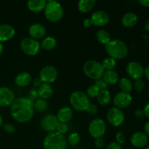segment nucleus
Instances as JSON below:
<instances>
[{
    "mask_svg": "<svg viewBox=\"0 0 149 149\" xmlns=\"http://www.w3.org/2000/svg\"><path fill=\"white\" fill-rule=\"evenodd\" d=\"M33 103H34V110L37 111L38 112L43 113L47 110L48 103L47 100L39 98L36 99L35 102H33Z\"/></svg>",
    "mask_w": 149,
    "mask_h": 149,
    "instance_id": "nucleus-30",
    "label": "nucleus"
},
{
    "mask_svg": "<svg viewBox=\"0 0 149 149\" xmlns=\"http://www.w3.org/2000/svg\"><path fill=\"white\" fill-rule=\"evenodd\" d=\"M83 26L85 28H90L93 26V23H92L91 20L90 18H86L84 19V21H83Z\"/></svg>",
    "mask_w": 149,
    "mask_h": 149,
    "instance_id": "nucleus-43",
    "label": "nucleus"
},
{
    "mask_svg": "<svg viewBox=\"0 0 149 149\" xmlns=\"http://www.w3.org/2000/svg\"><path fill=\"white\" fill-rule=\"evenodd\" d=\"M95 4V0H80L78 1L77 7L80 13H88L94 8Z\"/></svg>",
    "mask_w": 149,
    "mask_h": 149,
    "instance_id": "nucleus-25",
    "label": "nucleus"
},
{
    "mask_svg": "<svg viewBox=\"0 0 149 149\" xmlns=\"http://www.w3.org/2000/svg\"><path fill=\"white\" fill-rule=\"evenodd\" d=\"M37 93L39 98L47 100L52 97V94H53V90H52L51 84L42 83V85L38 87Z\"/></svg>",
    "mask_w": 149,
    "mask_h": 149,
    "instance_id": "nucleus-23",
    "label": "nucleus"
},
{
    "mask_svg": "<svg viewBox=\"0 0 149 149\" xmlns=\"http://www.w3.org/2000/svg\"><path fill=\"white\" fill-rule=\"evenodd\" d=\"M97 103L99 105L102 106H106L110 103L111 100V95L110 92L108 90H100L98 95L97 97Z\"/></svg>",
    "mask_w": 149,
    "mask_h": 149,
    "instance_id": "nucleus-27",
    "label": "nucleus"
},
{
    "mask_svg": "<svg viewBox=\"0 0 149 149\" xmlns=\"http://www.w3.org/2000/svg\"><path fill=\"white\" fill-rule=\"evenodd\" d=\"M148 93H149V87H148Z\"/></svg>",
    "mask_w": 149,
    "mask_h": 149,
    "instance_id": "nucleus-53",
    "label": "nucleus"
},
{
    "mask_svg": "<svg viewBox=\"0 0 149 149\" xmlns=\"http://www.w3.org/2000/svg\"><path fill=\"white\" fill-rule=\"evenodd\" d=\"M15 100V94L11 89L7 87H0V106H11Z\"/></svg>",
    "mask_w": 149,
    "mask_h": 149,
    "instance_id": "nucleus-15",
    "label": "nucleus"
},
{
    "mask_svg": "<svg viewBox=\"0 0 149 149\" xmlns=\"http://www.w3.org/2000/svg\"><path fill=\"white\" fill-rule=\"evenodd\" d=\"M108 122L113 127L121 126L125 122V113L123 111L116 107H111L106 114Z\"/></svg>",
    "mask_w": 149,
    "mask_h": 149,
    "instance_id": "nucleus-10",
    "label": "nucleus"
},
{
    "mask_svg": "<svg viewBox=\"0 0 149 149\" xmlns=\"http://www.w3.org/2000/svg\"><path fill=\"white\" fill-rule=\"evenodd\" d=\"M80 141H81V137L77 132H72L67 138V143L71 146H77L80 143Z\"/></svg>",
    "mask_w": 149,
    "mask_h": 149,
    "instance_id": "nucleus-32",
    "label": "nucleus"
},
{
    "mask_svg": "<svg viewBox=\"0 0 149 149\" xmlns=\"http://www.w3.org/2000/svg\"><path fill=\"white\" fill-rule=\"evenodd\" d=\"M103 79L106 81L108 85H113L119 81V74L114 70L111 71H105L103 76Z\"/></svg>",
    "mask_w": 149,
    "mask_h": 149,
    "instance_id": "nucleus-24",
    "label": "nucleus"
},
{
    "mask_svg": "<svg viewBox=\"0 0 149 149\" xmlns=\"http://www.w3.org/2000/svg\"><path fill=\"white\" fill-rule=\"evenodd\" d=\"M20 48L23 52L29 56H35L41 50V44L38 40L31 37H25L20 42Z\"/></svg>",
    "mask_w": 149,
    "mask_h": 149,
    "instance_id": "nucleus-7",
    "label": "nucleus"
},
{
    "mask_svg": "<svg viewBox=\"0 0 149 149\" xmlns=\"http://www.w3.org/2000/svg\"><path fill=\"white\" fill-rule=\"evenodd\" d=\"M93 26L97 27H103L109 24L110 21L109 15L103 10H97L91 15L90 17Z\"/></svg>",
    "mask_w": 149,
    "mask_h": 149,
    "instance_id": "nucleus-14",
    "label": "nucleus"
},
{
    "mask_svg": "<svg viewBox=\"0 0 149 149\" xmlns=\"http://www.w3.org/2000/svg\"><path fill=\"white\" fill-rule=\"evenodd\" d=\"M96 39L100 44L106 45L111 40L110 33L104 29H100L96 32Z\"/></svg>",
    "mask_w": 149,
    "mask_h": 149,
    "instance_id": "nucleus-28",
    "label": "nucleus"
},
{
    "mask_svg": "<svg viewBox=\"0 0 149 149\" xmlns=\"http://www.w3.org/2000/svg\"><path fill=\"white\" fill-rule=\"evenodd\" d=\"M3 50H4V47H3L2 43H0V55L2 54Z\"/></svg>",
    "mask_w": 149,
    "mask_h": 149,
    "instance_id": "nucleus-50",
    "label": "nucleus"
},
{
    "mask_svg": "<svg viewBox=\"0 0 149 149\" xmlns=\"http://www.w3.org/2000/svg\"><path fill=\"white\" fill-rule=\"evenodd\" d=\"M32 81L31 75L29 72L23 71L16 76L15 79V83L20 87H25L29 85Z\"/></svg>",
    "mask_w": 149,
    "mask_h": 149,
    "instance_id": "nucleus-22",
    "label": "nucleus"
},
{
    "mask_svg": "<svg viewBox=\"0 0 149 149\" xmlns=\"http://www.w3.org/2000/svg\"><path fill=\"white\" fill-rule=\"evenodd\" d=\"M101 64L105 71H111V70H113L115 68L116 65V60L113 59L110 57H107L103 59Z\"/></svg>",
    "mask_w": 149,
    "mask_h": 149,
    "instance_id": "nucleus-31",
    "label": "nucleus"
},
{
    "mask_svg": "<svg viewBox=\"0 0 149 149\" xmlns=\"http://www.w3.org/2000/svg\"><path fill=\"white\" fill-rule=\"evenodd\" d=\"M88 131L90 135L95 139L98 138H103L106 132V122L100 118L93 119L89 124Z\"/></svg>",
    "mask_w": 149,
    "mask_h": 149,
    "instance_id": "nucleus-8",
    "label": "nucleus"
},
{
    "mask_svg": "<svg viewBox=\"0 0 149 149\" xmlns=\"http://www.w3.org/2000/svg\"><path fill=\"white\" fill-rule=\"evenodd\" d=\"M95 145L97 148H102L105 145V141L103 138H98L95 139Z\"/></svg>",
    "mask_w": 149,
    "mask_h": 149,
    "instance_id": "nucleus-40",
    "label": "nucleus"
},
{
    "mask_svg": "<svg viewBox=\"0 0 149 149\" xmlns=\"http://www.w3.org/2000/svg\"><path fill=\"white\" fill-rule=\"evenodd\" d=\"M146 84L145 81L141 79L135 80V82L133 84V88L135 89V90L138 92H142L145 89Z\"/></svg>",
    "mask_w": 149,
    "mask_h": 149,
    "instance_id": "nucleus-35",
    "label": "nucleus"
},
{
    "mask_svg": "<svg viewBox=\"0 0 149 149\" xmlns=\"http://www.w3.org/2000/svg\"><path fill=\"white\" fill-rule=\"evenodd\" d=\"M144 132L146 134L147 136L149 137V121L144 125Z\"/></svg>",
    "mask_w": 149,
    "mask_h": 149,
    "instance_id": "nucleus-47",
    "label": "nucleus"
},
{
    "mask_svg": "<svg viewBox=\"0 0 149 149\" xmlns=\"http://www.w3.org/2000/svg\"><path fill=\"white\" fill-rule=\"evenodd\" d=\"M78 149H84V148H78Z\"/></svg>",
    "mask_w": 149,
    "mask_h": 149,
    "instance_id": "nucleus-54",
    "label": "nucleus"
},
{
    "mask_svg": "<svg viewBox=\"0 0 149 149\" xmlns=\"http://www.w3.org/2000/svg\"><path fill=\"white\" fill-rule=\"evenodd\" d=\"M3 128H4V130L9 134L14 133L15 131V127L14 125H12V124H4V125H3Z\"/></svg>",
    "mask_w": 149,
    "mask_h": 149,
    "instance_id": "nucleus-39",
    "label": "nucleus"
},
{
    "mask_svg": "<svg viewBox=\"0 0 149 149\" xmlns=\"http://www.w3.org/2000/svg\"><path fill=\"white\" fill-rule=\"evenodd\" d=\"M86 111H87V113L88 114L94 116V115L97 114V112H98V108H97V106L95 104L90 103V104L89 105L88 108L87 109Z\"/></svg>",
    "mask_w": 149,
    "mask_h": 149,
    "instance_id": "nucleus-36",
    "label": "nucleus"
},
{
    "mask_svg": "<svg viewBox=\"0 0 149 149\" xmlns=\"http://www.w3.org/2000/svg\"><path fill=\"white\" fill-rule=\"evenodd\" d=\"M69 130V127H68V124L66 123H61L59 122L57 127L56 132H59L60 134H62V135H65Z\"/></svg>",
    "mask_w": 149,
    "mask_h": 149,
    "instance_id": "nucleus-34",
    "label": "nucleus"
},
{
    "mask_svg": "<svg viewBox=\"0 0 149 149\" xmlns=\"http://www.w3.org/2000/svg\"><path fill=\"white\" fill-rule=\"evenodd\" d=\"M145 29L146 31H147L149 32V19L148 20H147L146 22L145 23Z\"/></svg>",
    "mask_w": 149,
    "mask_h": 149,
    "instance_id": "nucleus-49",
    "label": "nucleus"
},
{
    "mask_svg": "<svg viewBox=\"0 0 149 149\" xmlns=\"http://www.w3.org/2000/svg\"><path fill=\"white\" fill-rule=\"evenodd\" d=\"M105 50L109 57L114 60H122L127 57L129 49L125 42L120 39H112L105 45Z\"/></svg>",
    "mask_w": 149,
    "mask_h": 149,
    "instance_id": "nucleus-2",
    "label": "nucleus"
},
{
    "mask_svg": "<svg viewBox=\"0 0 149 149\" xmlns=\"http://www.w3.org/2000/svg\"><path fill=\"white\" fill-rule=\"evenodd\" d=\"M15 29L9 24H0V43L7 42L14 37Z\"/></svg>",
    "mask_w": 149,
    "mask_h": 149,
    "instance_id": "nucleus-18",
    "label": "nucleus"
},
{
    "mask_svg": "<svg viewBox=\"0 0 149 149\" xmlns=\"http://www.w3.org/2000/svg\"><path fill=\"white\" fill-rule=\"evenodd\" d=\"M46 4V0H29L27 2V7L32 13H39L44 12Z\"/></svg>",
    "mask_w": 149,
    "mask_h": 149,
    "instance_id": "nucleus-21",
    "label": "nucleus"
},
{
    "mask_svg": "<svg viewBox=\"0 0 149 149\" xmlns=\"http://www.w3.org/2000/svg\"><path fill=\"white\" fill-rule=\"evenodd\" d=\"M41 48L47 51H51L55 49L58 45L57 39L53 36H47L41 42Z\"/></svg>",
    "mask_w": 149,
    "mask_h": 149,
    "instance_id": "nucleus-26",
    "label": "nucleus"
},
{
    "mask_svg": "<svg viewBox=\"0 0 149 149\" xmlns=\"http://www.w3.org/2000/svg\"><path fill=\"white\" fill-rule=\"evenodd\" d=\"M43 147L45 149H67V138L56 131L49 132L44 139Z\"/></svg>",
    "mask_w": 149,
    "mask_h": 149,
    "instance_id": "nucleus-3",
    "label": "nucleus"
},
{
    "mask_svg": "<svg viewBox=\"0 0 149 149\" xmlns=\"http://www.w3.org/2000/svg\"><path fill=\"white\" fill-rule=\"evenodd\" d=\"M130 143L132 146L137 148H142L146 147L148 143V137L143 132H136L132 135Z\"/></svg>",
    "mask_w": 149,
    "mask_h": 149,
    "instance_id": "nucleus-16",
    "label": "nucleus"
},
{
    "mask_svg": "<svg viewBox=\"0 0 149 149\" xmlns=\"http://www.w3.org/2000/svg\"><path fill=\"white\" fill-rule=\"evenodd\" d=\"M134 114H135V117H137V118H143V116H145V115H144L143 110V109H136Z\"/></svg>",
    "mask_w": 149,
    "mask_h": 149,
    "instance_id": "nucleus-42",
    "label": "nucleus"
},
{
    "mask_svg": "<svg viewBox=\"0 0 149 149\" xmlns=\"http://www.w3.org/2000/svg\"><path fill=\"white\" fill-rule=\"evenodd\" d=\"M73 116H74V112L72 109L68 106H64L60 109L56 115L58 122L66 124L71 120Z\"/></svg>",
    "mask_w": 149,
    "mask_h": 149,
    "instance_id": "nucleus-19",
    "label": "nucleus"
},
{
    "mask_svg": "<svg viewBox=\"0 0 149 149\" xmlns=\"http://www.w3.org/2000/svg\"><path fill=\"white\" fill-rule=\"evenodd\" d=\"M144 149H149V146H148L145 147V148H144Z\"/></svg>",
    "mask_w": 149,
    "mask_h": 149,
    "instance_id": "nucleus-52",
    "label": "nucleus"
},
{
    "mask_svg": "<svg viewBox=\"0 0 149 149\" xmlns=\"http://www.w3.org/2000/svg\"><path fill=\"white\" fill-rule=\"evenodd\" d=\"M3 125V119L2 116H1V113H0V127H1Z\"/></svg>",
    "mask_w": 149,
    "mask_h": 149,
    "instance_id": "nucleus-51",
    "label": "nucleus"
},
{
    "mask_svg": "<svg viewBox=\"0 0 149 149\" xmlns=\"http://www.w3.org/2000/svg\"><path fill=\"white\" fill-rule=\"evenodd\" d=\"M83 71L86 77L96 81L103 77L105 70L101 63L90 60L86 61L83 65Z\"/></svg>",
    "mask_w": 149,
    "mask_h": 149,
    "instance_id": "nucleus-6",
    "label": "nucleus"
},
{
    "mask_svg": "<svg viewBox=\"0 0 149 149\" xmlns=\"http://www.w3.org/2000/svg\"><path fill=\"white\" fill-rule=\"evenodd\" d=\"M139 3L144 7H149V0H140Z\"/></svg>",
    "mask_w": 149,
    "mask_h": 149,
    "instance_id": "nucleus-46",
    "label": "nucleus"
},
{
    "mask_svg": "<svg viewBox=\"0 0 149 149\" xmlns=\"http://www.w3.org/2000/svg\"><path fill=\"white\" fill-rule=\"evenodd\" d=\"M42 81H41L40 79H39V78H36V79H33V86H34V87H40L41 85H42Z\"/></svg>",
    "mask_w": 149,
    "mask_h": 149,
    "instance_id": "nucleus-44",
    "label": "nucleus"
},
{
    "mask_svg": "<svg viewBox=\"0 0 149 149\" xmlns=\"http://www.w3.org/2000/svg\"><path fill=\"white\" fill-rule=\"evenodd\" d=\"M100 90H99L98 87L95 85V84H92L90 85L87 89V91H86V95L88 96L89 98H95L97 97L99 93H100Z\"/></svg>",
    "mask_w": 149,
    "mask_h": 149,
    "instance_id": "nucleus-33",
    "label": "nucleus"
},
{
    "mask_svg": "<svg viewBox=\"0 0 149 149\" xmlns=\"http://www.w3.org/2000/svg\"><path fill=\"white\" fill-rule=\"evenodd\" d=\"M132 102V96L130 93L119 92L116 93L113 98V104L118 109H125L131 105Z\"/></svg>",
    "mask_w": 149,
    "mask_h": 149,
    "instance_id": "nucleus-11",
    "label": "nucleus"
},
{
    "mask_svg": "<svg viewBox=\"0 0 149 149\" xmlns=\"http://www.w3.org/2000/svg\"><path fill=\"white\" fill-rule=\"evenodd\" d=\"M119 86L122 92L130 93L133 90V84L130 79L123 77L119 80Z\"/></svg>",
    "mask_w": 149,
    "mask_h": 149,
    "instance_id": "nucleus-29",
    "label": "nucleus"
},
{
    "mask_svg": "<svg viewBox=\"0 0 149 149\" xmlns=\"http://www.w3.org/2000/svg\"><path fill=\"white\" fill-rule=\"evenodd\" d=\"M143 110L145 116H146L147 118H148L149 119V103H147V104H146V106H144Z\"/></svg>",
    "mask_w": 149,
    "mask_h": 149,
    "instance_id": "nucleus-45",
    "label": "nucleus"
},
{
    "mask_svg": "<svg viewBox=\"0 0 149 149\" xmlns=\"http://www.w3.org/2000/svg\"><path fill=\"white\" fill-rule=\"evenodd\" d=\"M44 14L48 21L51 23H57L63 17L64 10L59 2L50 0L47 1Z\"/></svg>",
    "mask_w": 149,
    "mask_h": 149,
    "instance_id": "nucleus-4",
    "label": "nucleus"
},
{
    "mask_svg": "<svg viewBox=\"0 0 149 149\" xmlns=\"http://www.w3.org/2000/svg\"><path fill=\"white\" fill-rule=\"evenodd\" d=\"M129 149H130V148H129Z\"/></svg>",
    "mask_w": 149,
    "mask_h": 149,
    "instance_id": "nucleus-55",
    "label": "nucleus"
},
{
    "mask_svg": "<svg viewBox=\"0 0 149 149\" xmlns=\"http://www.w3.org/2000/svg\"><path fill=\"white\" fill-rule=\"evenodd\" d=\"M116 140L117 143H119V145H122L126 141V137H125V134L123 132H119L116 135Z\"/></svg>",
    "mask_w": 149,
    "mask_h": 149,
    "instance_id": "nucleus-38",
    "label": "nucleus"
},
{
    "mask_svg": "<svg viewBox=\"0 0 149 149\" xmlns=\"http://www.w3.org/2000/svg\"><path fill=\"white\" fill-rule=\"evenodd\" d=\"M34 103L29 97L16 98L10 106V114L13 119L19 123H26L34 114Z\"/></svg>",
    "mask_w": 149,
    "mask_h": 149,
    "instance_id": "nucleus-1",
    "label": "nucleus"
},
{
    "mask_svg": "<svg viewBox=\"0 0 149 149\" xmlns=\"http://www.w3.org/2000/svg\"><path fill=\"white\" fill-rule=\"evenodd\" d=\"M106 149H123L122 148V146L119 145L116 142H111L108 145Z\"/></svg>",
    "mask_w": 149,
    "mask_h": 149,
    "instance_id": "nucleus-41",
    "label": "nucleus"
},
{
    "mask_svg": "<svg viewBox=\"0 0 149 149\" xmlns=\"http://www.w3.org/2000/svg\"><path fill=\"white\" fill-rule=\"evenodd\" d=\"M70 104L71 107L77 111H86L90 104V98L85 93L80 90H77L71 93L70 96Z\"/></svg>",
    "mask_w": 149,
    "mask_h": 149,
    "instance_id": "nucleus-5",
    "label": "nucleus"
},
{
    "mask_svg": "<svg viewBox=\"0 0 149 149\" xmlns=\"http://www.w3.org/2000/svg\"><path fill=\"white\" fill-rule=\"evenodd\" d=\"M121 22H122V24L124 27L132 28L135 26H136V24L138 23V17L137 14H135V13L129 12V13H125L122 16Z\"/></svg>",
    "mask_w": 149,
    "mask_h": 149,
    "instance_id": "nucleus-20",
    "label": "nucleus"
},
{
    "mask_svg": "<svg viewBox=\"0 0 149 149\" xmlns=\"http://www.w3.org/2000/svg\"><path fill=\"white\" fill-rule=\"evenodd\" d=\"M95 84L98 87L100 90H107V87L108 86H109L107 84H106V81L103 79V78H100L99 79L96 80V81H95Z\"/></svg>",
    "mask_w": 149,
    "mask_h": 149,
    "instance_id": "nucleus-37",
    "label": "nucleus"
},
{
    "mask_svg": "<svg viewBox=\"0 0 149 149\" xmlns=\"http://www.w3.org/2000/svg\"><path fill=\"white\" fill-rule=\"evenodd\" d=\"M58 77V70L52 65H45L39 72V79L43 84H51L55 82Z\"/></svg>",
    "mask_w": 149,
    "mask_h": 149,
    "instance_id": "nucleus-9",
    "label": "nucleus"
},
{
    "mask_svg": "<svg viewBox=\"0 0 149 149\" xmlns=\"http://www.w3.org/2000/svg\"><path fill=\"white\" fill-rule=\"evenodd\" d=\"M58 122L57 116L54 114H47L43 116L40 122L41 128L44 131L47 132H52L56 131L57 127H58Z\"/></svg>",
    "mask_w": 149,
    "mask_h": 149,
    "instance_id": "nucleus-13",
    "label": "nucleus"
},
{
    "mask_svg": "<svg viewBox=\"0 0 149 149\" xmlns=\"http://www.w3.org/2000/svg\"><path fill=\"white\" fill-rule=\"evenodd\" d=\"M144 76H145L146 79L149 81V65L144 68Z\"/></svg>",
    "mask_w": 149,
    "mask_h": 149,
    "instance_id": "nucleus-48",
    "label": "nucleus"
},
{
    "mask_svg": "<svg viewBox=\"0 0 149 149\" xmlns=\"http://www.w3.org/2000/svg\"><path fill=\"white\" fill-rule=\"evenodd\" d=\"M127 75L134 80L141 79L144 76V68L139 62L130 61L126 68Z\"/></svg>",
    "mask_w": 149,
    "mask_h": 149,
    "instance_id": "nucleus-12",
    "label": "nucleus"
},
{
    "mask_svg": "<svg viewBox=\"0 0 149 149\" xmlns=\"http://www.w3.org/2000/svg\"><path fill=\"white\" fill-rule=\"evenodd\" d=\"M46 33V28L41 23H33V24L29 26V34L30 37L33 39L38 40V39H42L45 36Z\"/></svg>",
    "mask_w": 149,
    "mask_h": 149,
    "instance_id": "nucleus-17",
    "label": "nucleus"
}]
</instances>
